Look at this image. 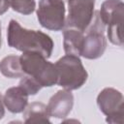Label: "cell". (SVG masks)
<instances>
[{
	"label": "cell",
	"instance_id": "7a4b0ae2",
	"mask_svg": "<svg viewBox=\"0 0 124 124\" xmlns=\"http://www.w3.org/2000/svg\"><path fill=\"white\" fill-rule=\"evenodd\" d=\"M57 71V83L66 90L80 88L87 80L88 74L78 56L66 54L54 64Z\"/></svg>",
	"mask_w": 124,
	"mask_h": 124
},
{
	"label": "cell",
	"instance_id": "9a60e30c",
	"mask_svg": "<svg viewBox=\"0 0 124 124\" xmlns=\"http://www.w3.org/2000/svg\"><path fill=\"white\" fill-rule=\"evenodd\" d=\"M28 95H36L42 88V85L31 76H23L18 84Z\"/></svg>",
	"mask_w": 124,
	"mask_h": 124
},
{
	"label": "cell",
	"instance_id": "6da1fadb",
	"mask_svg": "<svg viewBox=\"0 0 124 124\" xmlns=\"http://www.w3.org/2000/svg\"><path fill=\"white\" fill-rule=\"evenodd\" d=\"M7 41L11 47L22 52H38L46 58L50 57L53 41L46 33L39 30L23 28L16 20L11 19L7 31Z\"/></svg>",
	"mask_w": 124,
	"mask_h": 124
},
{
	"label": "cell",
	"instance_id": "ba28073f",
	"mask_svg": "<svg viewBox=\"0 0 124 124\" xmlns=\"http://www.w3.org/2000/svg\"><path fill=\"white\" fill-rule=\"evenodd\" d=\"M95 0H68L69 14L65 27L85 32L94 16Z\"/></svg>",
	"mask_w": 124,
	"mask_h": 124
},
{
	"label": "cell",
	"instance_id": "4fadbf2b",
	"mask_svg": "<svg viewBox=\"0 0 124 124\" xmlns=\"http://www.w3.org/2000/svg\"><path fill=\"white\" fill-rule=\"evenodd\" d=\"M0 72L1 74L10 78H22L25 74L22 71L20 59L17 55H8L0 61Z\"/></svg>",
	"mask_w": 124,
	"mask_h": 124
},
{
	"label": "cell",
	"instance_id": "5bb4252c",
	"mask_svg": "<svg viewBox=\"0 0 124 124\" xmlns=\"http://www.w3.org/2000/svg\"><path fill=\"white\" fill-rule=\"evenodd\" d=\"M9 6L15 11L22 15H30L35 11V0H8Z\"/></svg>",
	"mask_w": 124,
	"mask_h": 124
},
{
	"label": "cell",
	"instance_id": "7c38bea8",
	"mask_svg": "<svg viewBox=\"0 0 124 124\" xmlns=\"http://www.w3.org/2000/svg\"><path fill=\"white\" fill-rule=\"evenodd\" d=\"M47 108L45 104L40 102H33L26 106L23 110V118L25 123L37 122H50Z\"/></svg>",
	"mask_w": 124,
	"mask_h": 124
},
{
	"label": "cell",
	"instance_id": "3957f363",
	"mask_svg": "<svg viewBox=\"0 0 124 124\" xmlns=\"http://www.w3.org/2000/svg\"><path fill=\"white\" fill-rule=\"evenodd\" d=\"M20 64L24 74L34 78L42 87H50L57 83V71L55 65L47 61L38 52H23Z\"/></svg>",
	"mask_w": 124,
	"mask_h": 124
},
{
	"label": "cell",
	"instance_id": "277c9868",
	"mask_svg": "<svg viewBox=\"0 0 124 124\" xmlns=\"http://www.w3.org/2000/svg\"><path fill=\"white\" fill-rule=\"evenodd\" d=\"M102 21L108 26V38L113 45L122 46V24L124 16V4L121 0H106L99 11Z\"/></svg>",
	"mask_w": 124,
	"mask_h": 124
},
{
	"label": "cell",
	"instance_id": "e0dca14e",
	"mask_svg": "<svg viewBox=\"0 0 124 124\" xmlns=\"http://www.w3.org/2000/svg\"><path fill=\"white\" fill-rule=\"evenodd\" d=\"M5 114V109H4V103H3V97L0 93V119L3 118Z\"/></svg>",
	"mask_w": 124,
	"mask_h": 124
},
{
	"label": "cell",
	"instance_id": "8992f818",
	"mask_svg": "<svg viewBox=\"0 0 124 124\" xmlns=\"http://www.w3.org/2000/svg\"><path fill=\"white\" fill-rule=\"evenodd\" d=\"M65 4L62 0H40L37 17L40 24L52 31L65 27Z\"/></svg>",
	"mask_w": 124,
	"mask_h": 124
},
{
	"label": "cell",
	"instance_id": "9c48e42d",
	"mask_svg": "<svg viewBox=\"0 0 124 124\" xmlns=\"http://www.w3.org/2000/svg\"><path fill=\"white\" fill-rule=\"evenodd\" d=\"M74 106V96L70 90H59L50 99L46 106L49 116L65 118Z\"/></svg>",
	"mask_w": 124,
	"mask_h": 124
},
{
	"label": "cell",
	"instance_id": "2e32d148",
	"mask_svg": "<svg viewBox=\"0 0 124 124\" xmlns=\"http://www.w3.org/2000/svg\"><path fill=\"white\" fill-rule=\"evenodd\" d=\"M9 3L8 0H0V16L5 14L9 9Z\"/></svg>",
	"mask_w": 124,
	"mask_h": 124
},
{
	"label": "cell",
	"instance_id": "ac0fdd59",
	"mask_svg": "<svg viewBox=\"0 0 124 124\" xmlns=\"http://www.w3.org/2000/svg\"><path fill=\"white\" fill-rule=\"evenodd\" d=\"M0 47H1V24H0Z\"/></svg>",
	"mask_w": 124,
	"mask_h": 124
},
{
	"label": "cell",
	"instance_id": "30bf717a",
	"mask_svg": "<svg viewBox=\"0 0 124 124\" xmlns=\"http://www.w3.org/2000/svg\"><path fill=\"white\" fill-rule=\"evenodd\" d=\"M28 94L18 85L10 87L3 96L4 106L13 113L22 112L28 104Z\"/></svg>",
	"mask_w": 124,
	"mask_h": 124
},
{
	"label": "cell",
	"instance_id": "8fae6325",
	"mask_svg": "<svg viewBox=\"0 0 124 124\" xmlns=\"http://www.w3.org/2000/svg\"><path fill=\"white\" fill-rule=\"evenodd\" d=\"M84 32L76 28L66 27L63 31V46L66 54L80 56Z\"/></svg>",
	"mask_w": 124,
	"mask_h": 124
},
{
	"label": "cell",
	"instance_id": "5b68a950",
	"mask_svg": "<svg viewBox=\"0 0 124 124\" xmlns=\"http://www.w3.org/2000/svg\"><path fill=\"white\" fill-rule=\"evenodd\" d=\"M105 27L106 25L101 19L99 11L94 12L93 18L85 30L81 56L86 59H97L104 54L107 47Z\"/></svg>",
	"mask_w": 124,
	"mask_h": 124
},
{
	"label": "cell",
	"instance_id": "52a82bcc",
	"mask_svg": "<svg viewBox=\"0 0 124 124\" xmlns=\"http://www.w3.org/2000/svg\"><path fill=\"white\" fill-rule=\"evenodd\" d=\"M97 104L107 115V122L123 123V95L120 91L111 87L104 88L97 97Z\"/></svg>",
	"mask_w": 124,
	"mask_h": 124
}]
</instances>
